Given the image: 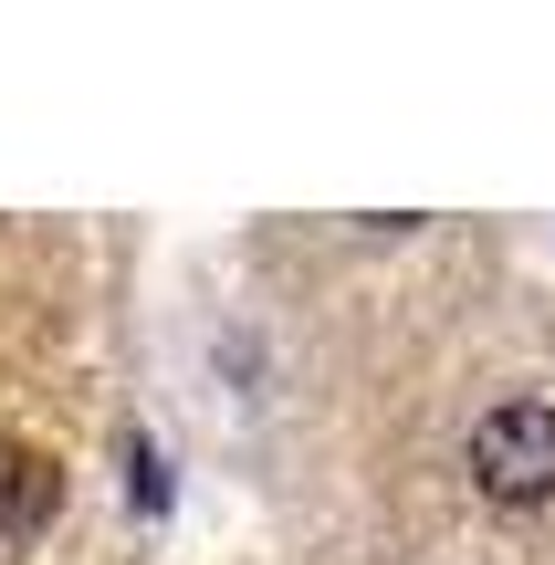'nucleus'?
<instances>
[{
    "mask_svg": "<svg viewBox=\"0 0 555 565\" xmlns=\"http://www.w3.org/2000/svg\"><path fill=\"white\" fill-rule=\"evenodd\" d=\"M472 471L493 503H545L555 492V408L545 398H503L472 429Z\"/></svg>",
    "mask_w": 555,
    "mask_h": 565,
    "instance_id": "1",
    "label": "nucleus"
}]
</instances>
